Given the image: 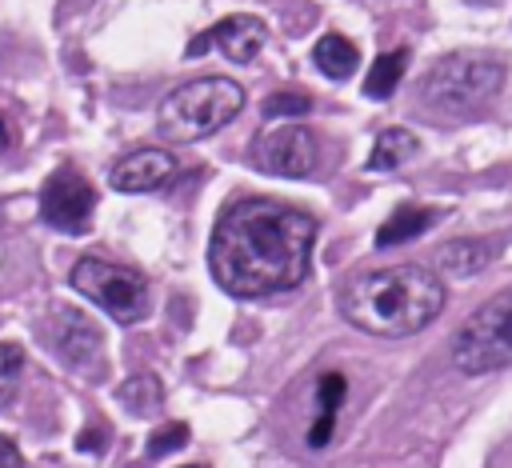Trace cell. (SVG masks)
I'll return each instance as SVG.
<instances>
[{
  "label": "cell",
  "mask_w": 512,
  "mask_h": 468,
  "mask_svg": "<svg viewBox=\"0 0 512 468\" xmlns=\"http://www.w3.org/2000/svg\"><path fill=\"white\" fill-rule=\"evenodd\" d=\"M316 220L272 196H244L224 208L208 240L212 280L236 300L284 296L312 268Z\"/></svg>",
  "instance_id": "cell-1"
},
{
  "label": "cell",
  "mask_w": 512,
  "mask_h": 468,
  "mask_svg": "<svg viewBox=\"0 0 512 468\" xmlns=\"http://www.w3.org/2000/svg\"><path fill=\"white\" fill-rule=\"evenodd\" d=\"M340 316L384 340L412 336L428 328L440 308H444V280L432 268L420 264H396V268H376V272H356L340 284Z\"/></svg>",
  "instance_id": "cell-2"
},
{
  "label": "cell",
  "mask_w": 512,
  "mask_h": 468,
  "mask_svg": "<svg viewBox=\"0 0 512 468\" xmlns=\"http://www.w3.org/2000/svg\"><path fill=\"white\" fill-rule=\"evenodd\" d=\"M244 108V88L228 76H196L176 84L156 108V132L168 144H192L220 132Z\"/></svg>",
  "instance_id": "cell-3"
},
{
  "label": "cell",
  "mask_w": 512,
  "mask_h": 468,
  "mask_svg": "<svg viewBox=\"0 0 512 468\" xmlns=\"http://www.w3.org/2000/svg\"><path fill=\"white\" fill-rule=\"evenodd\" d=\"M508 68L500 56L488 52H448L440 56L424 80H420V100L432 104L444 116H468L476 108H484L500 84H504Z\"/></svg>",
  "instance_id": "cell-4"
},
{
  "label": "cell",
  "mask_w": 512,
  "mask_h": 468,
  "mask_svg": "<svg viewBox=\"0 0 512 468\" xmlns=\"http://www.w3.org/2000/svg\"><path fill=\"white\" fill-rule=\"evenodd\" d=\"M452 364L464 376H488L512 368V288L484 300L452 340Z\"/></svg>",
  "instance_id": "cell-5"
},
{
  "label": "cell",
  "mask_w": 512,
  "mask_h": 468,
  "mask_svg": "<svg viewBox=\"0 0 512 468\" xmlns=\"http://www.w3.org/2000/svg\"><path fill=\"white\" fill-rule=\"evenodd\" d=\"M68 284L84 300L104 308L116 324H140L152 312V296H148L144 276H136L132 268H120L104 256H80L68 272Z\"/></svg>",
  "instance_id": "cell-6"
},
{
  "label": "cell",
  "mask_w": 512,
  "mask_h": 468,
  "mask_svg": "<svg viewBox=\"0 0 512 468\" xmlns=\"http://www.w3.org/2000/svg\"><path fill=\"white\" fill-rule=\"evenodd\" d=\"M96 212V188L76 164L56 168L40 188V220L64 236H84L92 228Z\"/></svg>",
  "instance_id": "cell-7"
},
{
  "label": "cell",
  "mask_w": 512,
  "mask_h": 468,
  "mask_svg": "<svg viewBox=\"0 0 512 468\" xmlns=\"http://www.w3.org/2000/svg\"><path fill=\"white\" fill-rule=\"evenodd\" d=\"M100 328L76 312V308H56L48 320V344L60 364H68L76 376H100L104 372V352H100Z\"/></svg>",
  "instance_id": "cell-8"
},
{
  "label": "cell",
  "mask_w": 512,
  "mask_h": 468,
  "mask_svg": "<svg viewBox=\"0 0 512 468\" xmlns=\"http://www.w3.org/2000/svg\"><path fill=\"white\" fill-rule=\"evenodd\" d=\"M316 160H320V148H316V136L304 124H284V128L268 132L256 144V164L272 176H288V180L312 176Z\"/></svg>",
  "instance_id": "cell-9"
},
{
  "label": "cell",
  "mask_w": 512,
  "mask_h": 468,
  "mask_svg": "<svg viewBox=\"0 0 512 468\" xmlns=\"http://www.w3.org/2000/svg\"><path fill=\"white\" fill-rule=\"evenodd\" d=\"M208 44H212L220 56H228L232 64H248V60L268 44V24H264L260 16H248V12L224 16V20H216L208 32H200L196 40H188V52H184V56H204Z\"/></svg>",
  "instance_id": "cell-10"
},
{
  "label": "cell",
  "mask_w": 512,
  "mask_h": 468,
  "mask_svg": "<svg viewBox=\"0 0 512 468\" xmlns=\"http://www.w3.org/2000/svg\"><path fill=\"white\" fill-rule=\"evenodd\" d=\"M172 176H176V160H172L168 148H136V152H128L124 160L112 164L108 184H112L116 192H132V196H140V192H156V188H164Z\"/></svg>",
  "instance_id": "cell-11"
},
{
  "label": "cell",
  "mask_w": 512,
  "mask_h": 468,
  "mask_svg": "<svg viewBox=\"0 0 512 468\" xmlns=\"http://www.w3.org/2000/svg\"><path fill=\"white\" fill-rule=\"evenodd\" d=\"M344 396H348L344 372H320V380H316V420L308 428V448H324L332 440Z\"/></svg>",
  "instance_id": "cell-12"
},
{
  "label": "cell",
  "mask_w": 512,
  "mask_h": 468,
  "mask_svg": "<svg viewBox=\"0 0 512 468\" xmlns=\"http://www.w3.org/2000/svg\"><path fill=\"white\" fill-rule=\"evenodd\" d=\"M436 220H440V212H436V208H396V212L376 228V248L408 244V240L424 236Z\"/></svg>",
  "instance_id": "cell-13"
},
{
  "label": "cell",
  "mask_w": 512,
  "mask_h": 468,
  "mask_svg": "<svg viewBox=\"0 0 512 468\" xmlns=\"http://www.w3.org/2000/svg\"><path fill=\"white\" fill-rule=\"evenodd\" d=\"M312 64H316L328 80H348V76L360 68V52H356V44H352L348 36L328 32V36L316 40V48H312Z\"/></svg>",
  "instance_id": "cell-14"
},
{
  "label": "cell",
  "mask_w": 512,
  "mask_h": 468,
  "mask_svg": "<svg viewBox=\"0 0 512 468\" xmlns=\"http://www.w3.org/2000/svg\"><path fill=\"white\" fill-rule=\"evenodd\" d=\"M488 260H492V248L484 244V240H452V244H444L440 248V256H436V268H440V276H476L480 268H488Z\"/></svg>",
  "instance_id": "cell-15"
},
{
  "label": "cell",
  "mask_w": 512,
  "mask_h": 468,
  "mask_svg": "<svg viewBox=\"0 0 512 468\" xmlns=\"http://www.w3.org/2000/svg\"><path fill=\"white\" fill-rule=\"evenodd\" d=\"M408 60H412L408 48H392V52L376 56L372 68H368V76H364V96H368V100H388V96L396 92V84L404 80Z\"/></svg>",
  "instance_id": "cell-16"
},
{
  "label": "cell",
  "mask_w": 512,
  "mask_h": 468,
  "mask_svg": "<svg viewBox=\"0 0 512 468\" xmlns=\"http://www.w3.org/2000/svg\"><path fill=\"white\" fill-rule=\"evenodd\" d=\"M416 148H420V140H416L408 128H384V132L376 136L372 152H368V168H372V172H392V168L408 164V160L416 156Z\"/></svg>",
  "instance_id": "cell-17"
},
{
  "label": "cell",
  "mask_w": 512,
  "mask_h": 468,
  "mask_svg": "<svg viewBox=\"0 0 512 468\" xmlns=\"http://www.w3.org/2000/svg\"><path fill=\"white\" fill-rule=\"evenodd\" d=\"M116 400H120L132 416H148V412H156V404L164 400V384H160L152 372H136V376H128V380L116 388Z\"/></svg>",
  "instance_id": "cell-18"
},
{
  "label": "cell",
  "mask_w": 512,
  "mask_h": 468,
  "mask_svg": "<svg viewBox=\"0 0 512 468\" xmlns=\"http://www.w3.org/2000/svg\"><path fill=\"white\" fill-rule=\"evenodd\" d=\"M24 360H28L24 344H16V340H0V408L16 396L20 376H24Z\"/></svg>",
  "instance_id": "cell-19"
},
{
  "label": "cell",
  "mask_w": 512,
  "mask_h": 468,
  "mask_svg": "<svg viewBox=\"0 0 512 468\" xmlns=\"http://www.w3.org/2000/svg\"><path fill=\"white\" fill-rule=\"evenodd\" d=\"M188 444V424L184 420H168V424H160L148 440H144V456L148 460H160V456H168V452H176V448H184Z\"/></svg>",
  "instance_id": "cell-20"
},
{
  "label": "cell",
  "mask_w": 512,
  "mask_h": 468,
  "mask_svg": "<svg viewBox=\"0 0 512 468\" xmlns=\"http://www.w3.org/2000/svg\"><path fill=\"white\" fill-rule=\"evenodd\" d=\"M312 108V100L304 92H276L264 100V116L268 120H280V116H304Z\"/></svg>",
  "instance_id": "cell-21"
},
{
  "label": "cell",
  "mask_w": 512,
  "mask_h": 468,
  "mask_svg": "<svg viewBox=\"0 0 512 468\" xmlns=\"http://www.w3.org/2000/svg\"><path fill=\"white\" fill-rule=\"evenodd\" d=\"M76 448H80V452H96V456H100V452L108 448V424L84 428V432H80V440H76Z\"/></svg>",
  "instance_id": "cell-22"
},
{
  "label": "cell",
  "mask_w": 512,
  "mask_h": 468,
  "mask_svg": "<svg viewBox=\"0 0 512 468\" xmlns=\"http://www.w3.org/2000/svg\"><path fill=\"white\" fill-rule=\"evenodd\" d=\"M0 468H24V452H20L16 440L4 436V432H0Z\"/></svg>",
  "instance_id": "cell-23"
},
{
  "label": "cell",
  "mask_w": 512,
  "mask_h": 468,
  "mask_svg": "<svg viewBox=\"0 0 512 468\" xmlns=\"http://www.w3.org/2000/svg\"><path fill=\"white\" fill-rule=\"evenodd\" d=\"M468 4H476V8H492V4H500V0H468Z\"/></svg>",
  "instance_id": "cell-24"
},
{
  "label": "cell",
  "mask_w": 512,
  "mask_h": 468,
  "mask_svg": "<svg viewBox=\"0 0 512 468\" xmlns=\"http://www.w3.org/2000/svg\"><path fill=\"white\" fill-rule=\"evenodd\" d=\"M4 140H8V136H4V124H0V148H4Z\"/></svg>",
  "instance_id": "cell-25"
},
{
  "label": "cell",
  "mask_w": 512,
  "mask_h": 468,
  "mask_svg": "<svg viewBox=\"0 0 512 468\" xmlns=\"http://www.w3.org/2000/svg\"><path fill=\"white\" fill-rule=\"evenodd\" d=\"M184 468H208V464H184Z\"/></svg>",
  "instance_id": "cell-26"
}]
</instances>
